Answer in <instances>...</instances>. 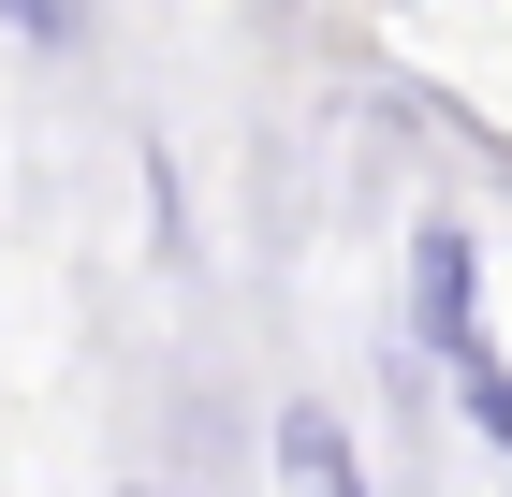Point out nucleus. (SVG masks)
Listing matches in <instances>:
<instances>
[{
    "label": "nucleus",
    "mask_w": 512,
    "mask_h": 497,
    "mask_svg": "<svg viewBox=\"0 0 512 497\" xmlns=\"http://www.w3.org/2000/svg\"><path fill=\"white\" fill-rule=\"evenodd\" d=\"M425 337L439 351H483L469 337V249H454V234H425Z\"/></svg>",
    "instance_id": "f03ea898"
},
{
    "label": "nucleus",
    "mask_w": 512,
    "mask_h": 497,
    "mask_svg": "<svg viewBox=\"0 0 512 497\" xmlns=\"http://www.w3.org/2000/svg\"><path fill=\"white\" fill-rule=\"evenodd\" d=\"M454 381H469V410H483V439L512 454V366H483V351H454Z\"/></svg>",
    "instance_id": "7ed1b4c3"
},
{
    "label": "nucleus",
    "mask_w": 512,
    "mask_h": 497,
    "mask_svg": "<svg viewBox=\"0 0 512 497\" xmlns=\"http://www.w3.org/2000/svg\"><path fill=\"white\" fill-rule=\"evenodd\" d=\"M278 497H366L352 439H337V410H278Z\"/></svg>",
    "instance_id": "f257e3e1"
}]
</instances>
